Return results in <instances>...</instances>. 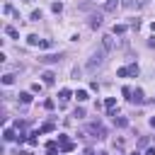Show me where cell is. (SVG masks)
I'll return each mask as SVG.
<instances>
[{"mask_svg":"<svg viewBox=\"0 0 155 155\" xmlns=\"http://www.w3.org/2000/svg\"><path fill=\"white\" fill-rule=\"evenodd\" d=\"M145 155H155V148H148V150H145Z\"/></svg>","mask_w":155,"mask_h":155,"instance_id":"obj_30","label":"cell"},{"mask_svg":"<svg viewBox=\"0 0 155 155\" xmlns=\"http://www.w3.org/2000/svg\"><path fill=\"white\" fill-rule=\"evenodd\" d=\"M51 46H53L51 39H44V41H41V48H51Z\"/></svg>","mask_w":155,"mask_h":155,"instance_id":"obj_25","label":"cell"},{"mask_svg":"<svg viewBox=\"0 0 155 155\" xmlns=\"http://www.w3.org/2000/svg\"><path fill=\"white\" fill-rule=\"evenodd\" d=\"M39 19H41V10H34L31 12V22H39Z\"/></svg>","mask_w":155,"mask_h":155,"instance_id":"obj_23","label":"cell"},{"mask_svg":"<svg viewBox=\"0 0 155 155\" xmlns=\"http://www.w3.org/2000/svg\"><path fill=\"white\" fill-rule=\"evenodd\" d=\"M104 107L109 109V116H116V111H114V107H116V99H114V97H109V99L104 102Z\"/></svg>","mask_w":155,"mask_h":155,"instance_id":"obj_8","label":"cell"},{"mask_svg":"<svg viewBox=\"0 0 155 155\" xmlns=\"http://www.w3.org/2000/svg\"><path fill=\"white\" fill-rule=\"evenodd\" d=\"M102 48H104V51H111V48H114V39H111V36H102Z\"/></svg>","mask_w":155,"mask_h":155,"instance_id":"obj_7","label":"cell"},{"mask_svg":"<svg viewBox=\"0 0 155 155\" xmlns=\"http://www.w3.org/2000/svg\"><path fill=\"white\" fill-rule=\"evenodd\" d=\"M90 27H92V29H97V27H102V15H99V12H94V15L90 17Z\"/></svg>","mask_w":155,"mask_h":155,"instance_id":"obj_5","label":"cell"},{"mask_svg":"<svg viewBox=\"0 0 155 155\" xmlns=\"http://www.w3.org/2000/svg\"><path fill=\"white\" fill-rule=\"evenodd\" d=\"M41 80H44V85H53V82H56V75H53V70H46V73L41 75Z\"/></svg>","mask_w":155,"mask_h":155,"instance_id":"obj_6","label":"cell"},{"mask_svg":"<svg viewBox=\"0 0 155 155\" xmlns=\"http://www.w3.org/2000/svg\"><path fill=\"white\" fill-rule=\"evenodd\" d=\"M27 2H31V0H27Z\"/></svg>","mask_w":155,"mask_h":155,"instance_id":"obj_35","label":"cell"},{"mask_svg":"<svg viewBox=\"0 0 155 155\" xmlns=\"http://www.w3.org/2000/svg\"><path fill=\"white\" fill-rule=\"evenodd\" d=\"M58 145H61V153H70V150H75V145L68 140V136H58Z\"/></svg>","mask_w":155,"mask_h":155,"instance_id":"obj_3","label":"cell"},{"mask_svg":"<svg viewBox=\"0 0 155 155\" xmlns=\"http://www.w3.org/2000/svg\"><path fill=\"white\" fill-rule=\"evenodd\" d=\"M128 70H131V75H138V65L133 63V65H128Z\"/></svg>","mask_w":155,"mask_h":155,"instance_id":"obj_28","label":"cell"},{"mask_svg":"<svg viewBox=\"0 0 155 155\" xmlns=\"http://www.w3.org/2000/svg\"><path fill=\"white\" fill-rule=\"evenodd\" d=\"M12 82H15V75H12V73L2 75V85H12Z\"/></svg>","mask_w":155,"mask_h":155,"instance_id":"obj_20","label":"cell"},{"mask_svg":"<svg viewBox=\"0 0 155 155\" xmlns=\"http://www.w3.org/2000/svg\"><path fill=\"white\" fill-rule=\"evenodd\" d=\"M150 126H153V128H155V116H150Z\"/></svg>","mask_w":155,"mask_h":155,"instance_id":"obj_31","label":"cell"},{"mask_svg":"<svg viewBox=\"0 0 155 155\" xmlns=\"http://www.w3.org/2000/svg\"><path fill=\"white\" fill-rule=\"evenodd\" d=\"M121 92H124V94H126V97H128V99H131V94H133V90H131V87H128V85H126V87H124V90H121Z\"/></svg>","mask_w":155,"mask_h":155,"instance_id":"obj_26","label":"cell"},{"mask_svg":"<svg viewBox=\"0 0 155 155\" xmlns=\"http://www.w3.org/2000/svg\"><path fill=\"white\" fill-rule=\"evenodd\" d=\"M131 102H133V104H143V102H145V94H143V90H133V94H131Z\"/></svg>","mask_w":155,"mask_h":155,"instance_id":"obj_4","label":"cell"},{"mask_svg":"<svg viewBox=\"0 0 155 155\" xmlns=\"http://www.w3.org/2000/svg\"><path fill=\"white\" fill-rule=\"evenodd\" d=\"M5 15H15V17H19V12H17V10H15V7L10 5V2L5 5Z\"/></svg>","mask_w":155,"mask_h":155,"instance_id":"obj_18","label":"cell"},{"mask_svg":"<svg viewBox=\"0 0 155 155\" xmlns=\"http://www.w3.org/2000/svg\"><path fill=\"white\" fill-rule=\"evenodd\" d=\"M104 56H107V51H104V48L94 51V53L90 56V61H87V70H94V68H99V65L104 63Z\"/></svg>","mask_w":155,"mask_h":155,"instance_id":"obj_1","label":"cell"},{"mask_svg":"<svg viewBox=\"0 0 155 155\" xmlns=\"http://www.w3.org/2000/svg\"><path fill=\"white\" fill-rule=\"evenodd\" d=\"M56 126H53V121H48V124H44L41 128H39V133H48V131H53Z\"/></svg>","mask_w":155,"mask_h":155,"instance_id":"obj_17","label":"cell"},{"mask_svg":"<svg viewBox=\"0 0 155 155\" xmlns=\"http://www.w3.org/2000/svg\"><path fill=\"white\" fill-rule=\"evenodd\" d=\"M75 116H78V119H82V116H85V109H82V107H78V109H75Z\"/></svg>","mask_w":155,"mask_h":155,"instance_id":"obj_27","label":"cell"},{"mask_svg":"<svg viewBox=\"0 0 155 155\" xmlns=\"http://www.w3.org/2000/svg\"><path fill=\"white\" fill-rule=\"evenodd\" d=\"M58 97H61V104H65V102L70 99V90H68V87H63V90L58 92Z\"/></svg>","mask_w":155,"mask_h":155,"instance_id":"obj_10","label":"cell"},{"mask_svg":"<svg viewBox=\"0 0 155 155\" xmlns=\"http://www.w3.org/2000/svg\"><path fill=\"white\" fill-rule=\"evenodd\" d=\"M150 29H153V31H155V22H153V24H150Z\"/></svg>","mask_w":155,"mask_h":155,"instance_id":"obj_33","label":"cell"},{"mask_svg":"<svg viewBox=\"0 0 155 155\" xmlns=\"http://www.w3.org/2000/svg\"><path fill=\"white\" fill-rule=\"evenodd\" d=\"M61 58H63V53H46V56H39V63L51 65V63H61Z\"/></svg>","mask_w":155,"mask_h":155,"instance_id":"obj_2","label":"cell"},{"mask_svg":"<svg viewBox=\"0 0 155 155\" xmlns=\"http://www.w3.org/2000/svg\"><path fill=\"white\" fill-rule=\"evenodd\" d=\"M131 155H140V153H138V150H133V153H131Z\"/></svg>","mask_w":155,"mask_h":155,"instance_id":"obj_32","label":"cell"},{"mask_svg":"<svg viewBox=\"0 0 155 155\" xmlns=\"http://www.w3.org/2000/svg\"><path fill=\"white\" fill-rule=\"evenodd\" d=\"M2 138H5L7 143H10V140H15L17 136H15V131H12V128H5V131H2Z\"/></svg>","mask_w":155,"mask_h":155,"instance_id":"obj_13","label":"cell"},{"mask_svg":"<svg viewBox=\"0 0 155 155\" xmlns=\"http://www.w3.org/2000/svg\"><path fill=\"white\" fill-rule=\"evenodd\" d=\"M124 31H126V24H116L114 27V34H124Z\"/></svg>","mask_w":155,"mask_h":155,"instance_id":"obj_24","label":"cell"},{"mask_svg":"<svg viewBox=\"0 0 155 155\" xmlns=\"http://www.w3.org/2000/svg\"><path fill=\"white\" fill-rule=\"evenodd\" d=\"M27 41H29V46H41V39H39L36 34H31V36H29Z\"/></svg>","mask_w":155,"mask_h":155,"instance_id":"obj_15","label":"cell"},{"mask_svg":"<svg viewBox=\"0 0 155 155\" xmlns=\"http://www.w3.org/2000/svg\"><path fill=\"white\" fill-rule=\"evenodd\" d=\"M121 5L124 7H133V0H121Z\"/></svg>","mask_w":155,"mask_h":155,"instance_id":"obj_29","label":"cell"},{"mask_svg":"<svg viewBox=\"0 0 155 155\" xmlns=\"http://www.w3.org/2000/svg\"><path fill=\"white\" fill-rule=\"evenodd\" d=\"M19 102L22 104H29L31 102V92H19Z\"/></svg>","mask_w":155,"mask_h":155,"instance_id":"obj_14","label":"cell"},{"mask_svg":"<svg viewBox=\"0 0 155 155\" xmlns=\"http://www.w3.org/2000/svg\"><path fill=\"white\" fill-rule=\"evenodd\" d=\"M5 34H7V36H12V39H19V31H17L15 27H10V24L5 27Z\"/></svg>","mask_w":155,"mask_h":155,"instance_id":"obj_12","label":"cell"},{"mask_svg":"<svg viewBox=\"0 0 155 155\" xmlns=\"http://www.w3.org/2000/svg\"><path fill=\"white\" fill-rule=\"evenodd\" d=\"M119 2H121V0H107V2H104V12H114V10L119 7Z\"/></svg>","mask_w":155,"mask_h":155,"instance_id":"obj_9","label":"cell"},{"mask_svg":"<svg viewBox=\"0 0 155 155\" xmlns=\"http://www.w3.org/2000/svg\"><path fill=\"white\" fill-rule=\"evenodd\" d=\"M46 153H48V155H56V153H58V150H56V143H48V145H46Z\"/></svg>","mask_w":155,"mask_h":155,"instance_id":"obj_22","label":"cell"},{"mask_svg":"<svg viewBox=\"0 0 155 155\" xmlns=\"http://www.w3.org/2000/svg\"><path fill=\"white\" fill-rule=\"evenodd\" d=\"M114 124H116L119 128H126V126H128V119H126V116H114Z\"/></svg>","mask_w":155,"mask_h":155,"instance_id":"obj_11","label":"cell"},{"mask_svg":"<svg viewBox=\"0 0 155 155\" xmlns=\"http://www.w3.org/2000/svg\"><path fill=\"white\" fill-rule=\"evenodd\" d=\"M126 75H131L128 65H126V68H119V70H116V78H126Z\"/></svg>","mask_w":155,"mask_h":155,"instance_id":"obj_19","label":"cell"},{"mask_svg":"<svg viewBox=\"0 0 155 155\" xmlns=\"http://www.w3.org/2000/svg\"><path fill=\"white\" fill-rule=\"evenodd\" d=\"M97 155H107V153H97Z\"/></svg>","mask_w":155,"mask_h":155,"instance_id":"obj_34","label":"cell"},{"mask_svg":"<svg viewBox=\"0 0 155 155\" xmlns=\"http://www.w3.org/2000/svg\"><path fill=\"white\" fill-rule=\"evenodd\" d=\"M51 10H53V12H56V15H58V12H61V10H63V2H61V0H58V2H53V5H51Z\"/></svg>","mask_w":155,"mask_h":155,"instance_id":"obj_21","label":"cell"},{"mask_svg":"<svg viewBox=\"0 0 155 155\" xmlns=\"http://www.w3.org/2000/svg\"><path fill=\"white\" fill-rule=\"evenodd\" d=\"M75 97H78V102H85V99H90V94H87L85 90H78V92H75Z\"/></svg>","mask_w":155,"mask_h":155,"instance_id":"obj_16","label":"cell"}]
</instances>
